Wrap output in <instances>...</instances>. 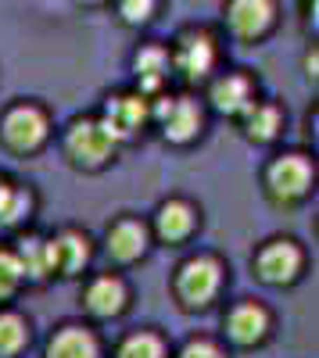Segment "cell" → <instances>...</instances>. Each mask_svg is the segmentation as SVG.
<instances>
[{"label":"cell","instance_id":"ba28073f","mask_svg":"<svg viewBox=\"0 0 319 358\" xmlns=\"http://www.w3.org/2000/svg\"><path fill=\"white\" fill-rule=\"evenodd\" d=\"M226 25L244 43L262 40L276 25V0H226Z\"/></svg>","mask_w":319,"mask_h":358},{"label":"cell","instance_id":"277c9868","mask_svg":"<svg viewBox=\"0 0 319 358\" xmlns=\"http://www.w3.org/2000/svg\"><path fill=\"white\" fill-rule=\"evenodd\" d=\"M115 147L119 143L108 136V129L97 122V118H76V122L69 126V133H65L69 158L79 169H90V172H97L108 162H115Z\"/></svg>","mask_w":319,"mask_h":358},{"label":"cell","instance_id":"44dd1931","mask_svg":"<svg viewBox=\"0 0 319 358\" xmlns=\"http://www.w3.org/2000/svg\"><path fill=\"white\" fill-rule=\"evenodd\" d=\"M29 344V322L18 312H0V358H15Z\"/></svg>","mask_w":319,"mask_h":358},{"label":"cell","instance_id":"7402d4cb","mask_svg":"<svg viewBox=\"0 0 319 358\" xmlns=\"http://www.w3.org/2000/svg\"><path fill=\"white\" fill-rule=\"evenodd\" d=\"M115 358H165V344H162L158 334L140 330V334H133V337H126V341L119 344Z\"/></svg>","mask_w":319,"mask_h":358},{"label":"cell","instance_id":"7c38bea8","mask_svg":"<svg viewBox=\"0 0 319 358\" xmlns=\"http://www.w3.org/2000/svg\"><path fill=\"white\" fill-rule=\"evenodd\" d=\"M269 330H273V319H269V312L258 301H241V305L229 308V315H226V334H229V341L241 344V348L262 344L269 337Z\"/></svg>","mask_w":319,"mask_h":358},{"label":"cell","instance_id":"9c48e42d","mask_svg":"<svg viewBox=\"0 0 319 358\" xmlns=\"http://www.w3.org/2000/svg\"><path fill=\"white\" fill-rule=\"evenodd\" d=\"M158 101H162V104H158L151 115L158 118L165 140H172V143H190V140L201 133V126H205V115H201L197 101H194V97H158Z\"/></svg>","mask_w":319,"mask_h":358},{"label":"cell","instance_id":"2e32d148","mask_svg":"<svg viewBox=\"0 0 319 358\" xmlns=\"http://www.w3.org/2000/svg\"><path fill=\"white\" fill-rule=\"evenodd\" d=\"M54 262L62 276H79L90 262V236L79 229H65L54 236Z\"/></svg>","mask_w":319,"mask_h":358},{"label":"cell","instance_id":"52a82bcc","mask_svg":"<svg viewBox=\"0 0 319 358\" xmlns=\"http://www.w3.org/2000/svg\"><path fill=\"white\" fill-rule=\"evenodd\" d=\"M302 265H305V255L295 241H287V236H276L269 241L262 251L255 255V273L258 280H266L273 287H283V283H295L302 276Z\"/></svg>","mask_w":319,"mask_h":358},{"label":"cell","instance_id":"5b68a950","mask_svg":"<svg viewBox=\"0 0 319 358\" xmlns=\"http://www.w3.org/2000/svg\"><path fill=\"white\" fill-rule=\"evenodd\" d=\"M47 133H50L47 115L36 104H15L4 115V122H0V140H4V147L15 151V155L40 151V147L47 143Z\"/></svg>","mask_w":319,"mask_h":358},{"label":"cell","instance_id":"d4e9b609","mask_svg":"<svg viewBox=\"0 0 319 358\" xmlns=\"http://www.w3.org/2000/svg\"><path fill=\"white\" fill-rule=\"evenodd\" d=\"M180 358H226V355H222V348H219L215 341H208V337H194V341L183 344Z\"/></svg>","mask_w":319,"mask_h":358},{"label":"cell","instance_id":"6da1fadb","mask_svg":"<svg viewBox=\"0 0 319 358\" xmlns=\"http://www.w3.org/2000/svg\"><path fill=\"white\" fill-rule=\"evenodd\" d=\"M172 72H180L187 83H205L212 79L215 65H219V40L208 33V29H183L169 50Z\"/></svg>","mask_w":319,"mask_h":358},{"label":"cell","instance_id":"8fae6325","mask_svg":"<svg viewBox=\"0 0 319 358\" xmlns=\"http://www.w3.org/2000/svg\"><path fill=\"white\" fill-rule=\"evenodd\" d=\"M133 76H136V94L143 97H158L172 79V62H169V47L148 43L140 47L133 57Z\"/></svg>","mask_w":319,"mask_h":358},{"label":"cell","instance_id":"603a6c76","mask_svg":"<svg viewBox=\"0 0 319 358\" xmlns=\"http://www.w3.org/2000/svg\"><path fill=\"white\" fill-rule=\"evenodd\" d=\"M22 265H18V255L8 251V248H0V305L11 301V297L18 294L22 287Z\"/></svg>","mask_w":319,"mask_h":358},{"label":"cell","instance_id":"8992f818","mask_svg":"<svg viewBox=\"0 0 319 358\" xmlns=\"http://www.w3.org/2000/svg\"><path fill=\"white\" fill-rule=\"evenodd\" d=\"M148 118H151V108H148V97L143 94H111L104 101V115L97 122L108 129V136L115 143H122V140H133Z\"/></svg>","mask_w":319,"mask_h":358},{"label":"cell","instance_id":"e0dca14e","mask_svg":"<svg viewBox=\"0 0 319 358\" xmlns=\"http://www.w3.org/2000/svg\"><path fill=\"white\" fill-rule=\"evenodd\" d=\"M197 226V215H194V208L187 201H165L158 208V215H155V229L165 244H180L187 241V236L194 233Z\"/></svg>","mask_w":319,"mask_h":358},{"label":"cell","instance_id":"ffe728a7","mask_svg":"<svg viewBox=\"0 0 319 358\" xmlns=\"http://www.w3.org/2000/svg\"><path fill=\"white\" fill-rule=\"evenodd\" d=\"M29 208H33L29 190L0 176V226H18L22 219H29Z\"/></svg>","mask_w":319,"mask_h":358},{"label":"cell","instance_id":"d6986e66","mask_svg":"<svg viewBox=\"0 0 319 358\" xmlns=\"http://www.w3.org/2000/svg\"><path fill=\"white\" fill-rule=\"evenodd\" d=\"M18 265H22V276L25 280H47L57 273V262H54V241H40V236H25L22 248L15 251Z\"/></svg>","mask_w":319,"mask_h":358},{"label":"cell","instance_id":"5bb4252c","mask_svg":"<svg viewBox=\"0 0 319 358\" xmlns=\"http://www.w3.org/2000/svg\"><path fill=\"white\" fill-rule=\"evenodd\" d=\"M104 248H108L111 262L129 265V262L143 258V251H148V229H143V222H136V219H119L108 229Z\"/></svg>","mask_w":319,"mask_h":358},{"label":"cell","instance_id":"30bf717a","mask_svg":"<svg viewBox=\"0 0 319 358\" xmlns=\"http://www.w3.org/2000/svg\"><path fill=\"white\" fill-rule=\"evenodd\" d=\"M255 97H258V94H255V79H251L248 72H241V69H237V72H222V76L212 79V86H208L212 108L222 111V115H229V118H241Z\"/></svg>","mask_w":319,"mask_h":358},{"label":"cell","instance_id":"3957f363","mask_svg":"<svg viewBox=\"0 0 319 358\" xmlns=\"http://www.w3.org/2000/svg\"><path fill=\"white\" fill-rule=\"evenodd\" d=\"M312 183H316V165L309 162V155H280L266 169V194L276 204H298V201H305Z\"/></svg>","mask_w":319,"mask_h":358},{"label":"cell","instance_id":"4316f807","mask_svg":"<svg viewBox=\"0 0 319 358\" xmlns=\"http://www.w3.org/2000/svg\"><path fill=\"white\" fill-rule=\"evenodd\" d=\"M309 4H316V0H302V11L309 15Z\"/></svg>","mask_w":319,"mask_h":358},{"label":"cell","instance_id":"484cf974","mask_svg":"<svg viewBox=\"0 0 319 358\" xmlns=\"http://www.w3.org/2000/svg\"><path fill=\"white\" fill-rule=\"evenodd\" d=\"M83 8H101V4H108V0H79Z\"/></svg>","mask_w":319,"mask_h":358},{"label":"cell","instance_id":"7a4b0ae2","mask_svg":"<svg viewBox=\"0 0 319 358\" xmlns=\"http://www.w3.org/2000/svg\"><path fill=\"white\" fill-rule=\"evenodd\" d=\"M172 287H176V297H180L183 308H208L219 297V287H222V265L212 255L187 258L176 268V283Z\"/></svg>","mask_w":319,"mask_h":358},{"label":"cell","instance_id":"ac0fdd59","mask_svg":"<svg viewBox=\"0 0 319 358\" xmlns=\"http://www.w3.org/2000/svg\"><path fill=\"white\" fill-rule=\"evenodd\" d=\"M241 122H244L248 140L269 143V140H276L280 129H283V111H280L273 101H258V97H255V101L248 104V111L241 115Z\"/></svg>","mask_w":319,"mask_h":358},{"label":"cell","instance_id":"9a60e30c","mask_svg":"<svg viewBox=\"0 0 319 358\" xmlns=\"http://www.w3.org/2000/svg\"><path fill=\"white\" fill-rule=\"evenodd\" d=\"M47 358H101V344H97V337L86 330V326L69 322V326H62V330L50 337Z\"/></svg>","mask_w":319,"mask_h":358},{"label":"cell","instance_id":"4fadbf2b","mask_svg":"<svg viewBox=\"0 0 319 358\" xmlns=\"http://www.w3.org/2000/svg\"><path fill=\"white\" fill-rule=\"evenodd\" d=\"M126 301H129L126 283H122L119 276H111V273H104V276L90 280V283H86V294H83L86 312L97 315V319H111V315L126 312Z\"/></svg>","mask_w":319,"mask_h":358},{"label":"cell","instance_id":"cb8c5ba5","mask_svg":"<svg viewBox=\"0 0 319 358\" xmlns=\"http://www.w3.org/2000/svg\"><path fill=\"white\" fill-rule=\"evenodd\" d=\"M115 8L126 25H148L158 15V0H115Z\"/></svg>","mask_w":319,"mask_h":358}]
</instances>
